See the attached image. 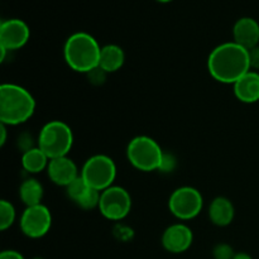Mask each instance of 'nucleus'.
I'll return each mask as SVG.
<instances>
[{
    "label": "nucleus",
    "instance_id": "9b49d317",
    "mask_svg": "<svg viewBox=\"0 0 259 259\" xmlns=\"http://www.w3.org/2000/svg\"><path fill=\"white\" fill-rule=\"evenodd\" d=\"M194 242V233L182 223H176L167 228L162 234V245L164 249L174 254L186 252Z\"/></svg>",
    "mask_w": 259,
    "mask_h": 259
},
{
    "label": "nucleus",
    "instance_id": "39448f33",
    "mask_svg": "<svg viewBox=\"0 0 259 259\" xmlns=\"http://www.w3.org/2000/svg\"><path fill=\"white\" fill-rule=\"evenodd\" d=\"M73 146V133L68 124L51 120L43 125L38 137V147L50 159L66 157Z\"/></svg>",
    "mask_w": 259,
    "mask_h": 259
},
{
    "label": "nucleus",
    "instance_id": "b1692460",
    "mask_svg": "<svg viewBox=\"0 0 259 259\" xmlns=\"http://www.w3.org/2000/svg\"><path fill=\"white\" fill-rule=\"evenodd\" d=\"M0 259H25L20 254L19 252L17 250H13V249H8V250H3L0 253Z\"/></svg>",
    "mask_w": 259,
    "mask_h": 259
},
{
    "label": "nucleus",
    "instance_id": "5701e85b",
    "mask_svg": "<svg viewBox=\"0 0 259 259\" xmlns=\"http://www.w3.org/2000/svg\"><path fill=\"white\" fill-rule=\"evenodd\" d=\"M249 61H250V68L253 71L259 72V45L257 47L252 48L249 51Z\"/></svg>",
    "mask_w": 259,
    "mask_h": 259
},
{
    "label": "nucleus",
    "instance_id": "2eb2a0df",
    "mask_svg": "<svg viewBox=\"0 0 259 259\" xmlns=\"http://www.w3.org/2000/svg\"><path fill=\"white\" fill-rule=\"evenodd\" d=\"M209 219L217 227H228L232 224L235 217L233 202L224 196L215 197L209 206Z\"/></svg>",
    "mask_w": 259,
    "mask_h": 259
},
{
    "label": "nucleus",
    "instance_id": "aec40b11",
    "mask_svg": "<svg viewBox=\"0 0 259 259\" xmlns=\"http://www.w3.org/2000/svg\"><path fill=\"white\" fill-rule=\"evenodd\" d=\"M15 218H17V212H15V207L13 206L12 202L2 200L0 201V230L5 232L7 229H9L14 224Z\"/></svg>",
    "mask_w": 259,
    "mask_h": 259
},
{
    "label": "nucleus",
    "instance_id": "9d476101",
    "mask_svg": "<svg viewBox=\"0 0 259 259\" xmlns=\"http://www.w3.org/2000/svg\"><path fill=\"white\" fill-rule=\"evenodd\" d=\"M30 37V29L20 19H8L0 24V47L7 51H17L24 47Z\"/></svg>",
    "mask_w": 259,
    "mask_h": 259
},
{
    "label": "nucleus",
    "instance_id": "20e7f679",
    "mask_svg": "<svg viewBox=\"0 0 259 259\" xmlns=\"http://www.w3.org/2000/svg\"><path fill=\"white\" fill-rule=\"evenodd\" d=\"M126 158L134 168L143 172H153L162 168L164 152L153 138L138 136L128 143Z\"/></svg>",
    "mask_w": 259,
    "mask_h": 259
},
{
    "label": "nucleus",
    "instance_id": "f3484780",
    "mask_svg": "<svg viewBox=\"0 0 259 259\" xmlns=\"http://www.w3.org/2000/svg\"><path fill=\"white\" fill-rule=\"evenodd\" d=\"M51 159L47 154L39 148V147H33V148L25 149L22 156V167L28 174H39V172L47 169L48 163Z\"/></svg>",
    "mask_w": 259,
    "mask_h": 259
},
{
    "label": "nucleus",
    "instance_id": "a878e982",
    "mask_svg": "<svg viewBox=\"0 0 259 259\" xmlns=\"http://www.w3.org/2000/svg\"><path fill=\"white\" fill-rule=\"evenodd\" d=\"M233 259H253L252 257H250L249 254H248V253H237V254L234 255V258Z\"/></svg>",
    "mask_w": 259,
    "mask_h": 259
},
{
    "label": "nucleus",
    "instance_id": "0eeeda50",
    "mask_svg": "<svg viewBox=\"0 0 259 259\" xmlns=\"http://www.w3.org/2000/svg\"><path fill=\"white\" fill-rule=\"evenodd\" d=\"M204 206V199L200 191L191 186H182L175 190L168 200V209L180 220L195 219Z\"/></svg>",
    "mask_w": 259,
    "mask_h": 259
},
{
    "label": "nucleus",
    "instance_id": "6e6552de",
    "mask_svg": "<svg viewBox=\"0 0 259 259\" xmlns=\"http://www.w3.org/2000/svg\"><path fill=\"white\" fill-rule=\"evenodd\" d=\"M131 210L132 197L124 187L113 185L101 192L99 211L105 219L119 222L125 219Z\"/></svg>",
    "mask_w": 259,
    "mask_h": 259
},
{
    "label": "nucleus",
    "instance_id": "f03ea898",
    "mask_svg": "<svg viewBox=\"0 0 259 259\" xmlns=\"http://www.w3.org/2000/svg\"><path fill=\"white\" fill-rule=\"evenodd\" d=\"M35 100L27 89L17 83L0 86V121L4 125H19L33 116Z\"/></svg>",
    "mask_w": 259,
    "mask_h": 259
},
{
    "label": "nucleus",
    "instance_id": "1a4fd4ad",
    "mask_svg": "<svg viewBox=\"0 0 259 259\" xmlns=\"http://www.w3.org/2000/svg\"><path fill=\"white\" fill-rule=\"evenodd\" d=\"M20 230L23 234L32 239L42 238L50 232L52 227V214L46 205L25 207L20 217Z\"/></svg>",
    "mask_w": 259,
    "mask_h": 259
},
{
    "label": "nucleus",
    "instance_id": "bb28decb",
    "mask_svg": "<svg viewBox=\"0 0 259 259\" xmlns=\"http://www.w3.org/2000/svg\"><path fill=\"white\" fill-rule=\"evenodd\" d=\"M156 2H158V3H169V2H172V0H156Z\"/></svg>",
    "mask_w": 259,
    "mask_h": 259
},
{
    "label": "nucleus",
    "instance_id": "cd10ccee",
    "mask_svg": "<svg viewBox=\"0 0 259 259\" xmlns=\"http://www.w3.org/2000/svg\"><path fill=\"white\" fill-rule=\"evenodd\" d=\"M32 259H45V258H42V257H34V258H32Z\"/></svg>",
    "mask_w": 259,
    "mask_h": 259
},
{
    "label": "nucleus",
    "instance_id": "f8f14e48",
    "mask_svg": "<svg viewBox=\"0 0 259 259\" xmlns=\"http://www.w3.org/2000/svg\"><path fill=\"white\" fill-rule=\"evenodd\" d=\"M47 174L53 184L62 187H67L80 176L76 163L67 156L51 159L47 167Z\"/></svg>",
    "mask_w": 259,
    "mask_h": 259
},
{
    "label": "nucleus",
    "instance_id": "a211bd4d",
    "mask_svg": "<svg viewBox=\"0 0 259 259\" xmlns=\"http://www.w3.org/2000/svg\"><path fill=\"white\" fill-rule=\"evenodd\" d=\"M43 195L42 184L35 179H27L19 187V197L27 207L42 204Z\"/></svg>",
    "mask_w": 259,
    "mask_h": 259
},
{
    "label": "nucleus",
    "instance_id": "6ab92c4d",
    "mask_svg": "<svg viewBox=\"0 0 259 259\" xmlns=\"http://www.w3.org/2000/svg\"><path fill=\"white\" fill-rule=\"evenodd\" d=\"M91 190L93 189L86 184L85 180H83L80 175L75 181L71 182V184L66 187V194H67V196L77 205L85 199L86 195H88Z\"/></svg>",
    "mask_w": 259,
    "mask_h": 259
},
{
    "label": "nucleus",
    "instance_id": "423d86ee",
    "mask_svg": "<svg viewBox=\"0 0 259 259\" xmlns=\"http://www.w3.org/2000/svg\"><path fill=\"white\" fill-rule=\"evenodd\" d=\"M80 175L91 189L103 192L115 181L116 164L109 156L95 154L83 163Z\"/></svg>",
    "mask_w": 259,
    "mask_h": 259
},
{
    "label": "nucleus",
    "instance_id": "f257e3e1",
    "mask_svg": "<svg viewBox=\"0 0 259 259\" xmlns=\"http://www.w3.org/2000/svg\"><path fill=\"white\" fill-rule=\"evenodd\" d=\"M210 76L218 82L234 85L242 76L249 72V51L235 42L219 45L211 51L207 58Z\"/></svg>",
    "mask_w": 259,
    "mask_h": 259
},
{
    "label": "nucleus",
    "instance_id": "ddd939ff",
    "mask_svg": "<svg viewBox=\"0 0 259 259\" xmlns=\"http://www.w3.org/2000/svg\"><path fill=\"white\" fill-rule=\"evenodd\" d=\"M233 38L237 45L250 51L259 45V23L250 17H243L233 27Z\"/></svg>",
    "mask_w": 259,
    "mask_h": 259
},
{
    "label": "nucleus",
    "instance_id": "dca6fc26",
    "mask_svg": "<svg viewBox=\"0 0 259 259\" xmlns=\"http://www.w3.org/2000/svg\"><path fill=\"white\" fill-rule=\"evenodd\" d=\"M125 62V53L118 45H106L101 47L99 67L106 73L116 72Z\"/></svg>",
    "mask_w": 259,
    "mask_h": 259
},
{
    "label": "nucleus",
    "instance_id": "7ed1b4c3",
    "mask_svg": "<svg viewBox=\"0 0 259 259\" xmlns=\"http://www.w3.org/2000/svg\"><path fill=\"white\" fill-rule=\"evenodd\" d=\"M101 47L91 34L77 32L67 38L63 47V57L71 70L89 73L99 67Z\"/></svg>",
    "mask_w": 259,
    "mask_h": 259
},
{
    "label": "nucleus",
    "instance_id": "4468645a",
    "mask_svg": "<svg viewBox=\"0 0 259 259\" xmlns=\"http://www.w3.org/2000/svg\"><path fill=\"white\" fill-rule=\"evenodd\" d=\"M234 95L244 104H254L259 101V72L250 70L233 85Z\"/></svg>",
    "mask_w": 259,
    "mask_h": 259
},
{
    "label": "nucleus",
    "instance_id": "4be33fe9",
    "mask_svg": "<svg viewBox=\"0 0 259 259\" xmlns=\"http://www.w3.org/2000/svg\"><path fill=\"white\" fill-rule=\"evenodd\" d=\"M86 75L89 76V78H90L91 82L103 83L104 80H105L106 72L104 70H101L100 67H96V68H94L93 71H90L89 73H86Z\"/></svg>",
    "mask_w": 259,
    "mask_h": 259
},
{
    "label": "nucleus",
    "instance_id": "393cba45",
    "mask_svg": "<svg viewBox=\"0 0 259 259\" xmlns=\"http://www.w3.org/2000/svg\"><path fill=\"white\" fill-rule=\"evenodd\" d=\"M0 133H2V137H0V146H4L5 142H7V125L2 124L0 126Z\"/></svg>",
    "mask_w": 259,
    "mask_h": 259
},
{
    "label": "nucleus",
    "instance_id": "412c9836",
    "mask_svg": "<svg viewBox=\"0 0 259 259\" xmlns=\"http://www.w3.org/2000/svg\"><path fill=\"white\" fill-rule=\"evenodd\" d=\"M237 253L234 252L232 245L227 244V243H220V244L215 245L212 249V257L214 259H233Z\"/></svg>",
    "mask_w": 259,
    "mask_h": 259
}]
</instances>
